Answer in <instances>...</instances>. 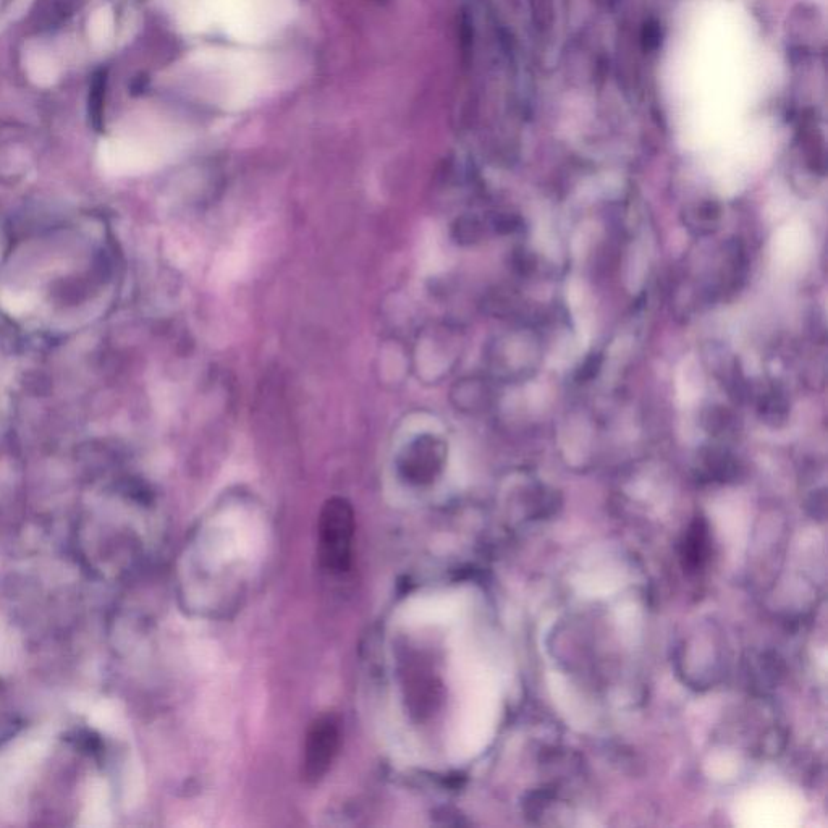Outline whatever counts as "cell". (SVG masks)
<instances>
[{
	"label": "cell",
	"mask_w": 828,
	"mask_h": 828,
	"mask_svg": "<svg viewBox=\"0 0 828 828\" xmlns=\"http://www.w3.org/2000/svg\"><path fill=\"white\" fill-rule=\"evenodd\" d=\"M355 529V512L348 500L332 497L324 503L317 524V555L329 573L338 575L351 567Z\"/></svg>",
	"instance_id": "cell-1"
},
{
	"label": "cell",
	"mask_w": 828,
	"mask_h": 828,
	"mask_svg": "<svg viewBox=\"0 0 828 828\" xmlns=\"http://www.w3.org/2000/svg\"><path fill=\"white\" fill-rule=\"evenodd\" d=\"M342 746L340 722L334 714L321 715L311 723L305 738L301 775L309 785L321 782L329 774Z\"/></svg>",
	"instance_id": "cell-2"
},
{
	"label": "cell",
	"mask_w": 828,
	"mask_h": 828,
	"mask_svg": "<svg viewBox=\"0 0 828 828\" xmlns=\"http://www.w3.org/2000/svg\"><path fill=\"white\" fill-rule=\"evenodd\" d=\"M445 458V447L434 437H419L406 450L403 458V473L411 481H431L439 469L442 468Z\"/></svg>",
	"instance_id": "cell-3"
},
{
	"label": "cell",
	"mask_w": 828,
	"mask_h": 828,
	"mask_svg": "<svg viewBox=\"0 0 828 828\" xmlns=\"http://www.w3.org/2000/svg\"><path fill=\"white\" fill-rule=\"evenodd\" d=\"M710 552L709 526L704 518H696L681 541L680 554L683 567L698 571L704 567Z\"/></svg>",
	"instance_id": "cell-4"
},
{
	"label": "cell",
	"mask_w": 828,
	"mask_h": 828,
	"mask_svg": "<svg viewBox=\"0 0 828 828\" xmlns=\"http://www.w3.org/2000/svg\"><path fill=\"white\" fill-rule=\"evenodd\" d=\"M702 465L707 478L712 481H735L740 474V465L728 450L720 447H709L702 453Z\"/></svg>",
	"instance_id": "cell-5"
},
{
	"label": "cell",
	"mask_w": 828,
	"mask_h": 828,
	"mask_svg": "<svg viewBox=\"0 0 828 828\" xmlns=\"http://www.w3.org/2000/svg\"><path fill=\"white\" fill-rule=\"evenodd\" d=\"M757 411H759L762 423L769 424L772 427H780L788 421L790 402H788V398H786L782 389L772 387V389L762 393Z\"/></svg>",
	"instance_id": "cell-6"
},
{
	"label": "cell",
	"mask_w": 828,
	"mask_h": 828,
	"mask_svg": "<svg viewBox=\"0 0 828 828\" xmlns=\"http://www.w3.org/2000/svg\"><path fill=\"white\" fill-rule=\"evenodd\" d=\"M722 207L715 201H702L685 212V224L698 235H710L719 229Z\"/></svg>",
	"instance_id": "cell-7"
},
{
	"label": "cell",
	"mask_w": 828,
	"mask_h": 828,
	"mask_svg": "<svg viewBox=\"0 0 828 828\" xmlns=\"http://www.w3.org/2000/svg\"><path fill=\"white\" fill-rule=\"evenodd\" d=\"M735 424V416L728 408L722 405H712L702 413V427L709 432L710 436H725Z\"/></svg>",
	"instance_id": "cell-8"
},
{
	"label": "cell",
	"mask_w": 828,
	"mask_h": 828,
	"mask_svg": "<svg viewBox=\"0 0 828 828\" xmlns=\"http://www.w3.org/2000/svg\"><path fill=\"white\" fill-rule=\"evenodd\" d=\"M484 233V225L481 220L474 216H463L457 220L453 227V237L460 241L461 245H473L478 243Z\"/></svg>",
	"instance_id": "cell-9"
},
{
	"label": "cell",
	"mask_w": 828,
	"mask_h": 828,
	"mask_svg": "<svg viewBox=\"0 0 828 828\" xmlns=\"http://www.w3.org/2000/svg\"><path fill=\"white\" fill-rule=\"evenodd\" d=\"M489 224L500 235H512V233L520 232L524 225L520 214L512 211L494 212Z\"/></svg>",
	"instance_id": "cell-10"
},
{
	"label": "cell",
	"mask_w": 828,
	"mask_h": 828,
	"mask_svg": "<svg viewBox=\"0 0 828 828\" xmlns=\"http://www.w3.org/2000/svg\"><path fill=\"white\" fill-rule=\"evenodd\" d=\"M602 364H604V356H602V353L594 351L579 366L578 371H576V381L579 384H588V382L594 381L599 376Z\"/></svg>",
	"instance_id": "cell-11"
},
{
	"label": "cell",
	"mask_w": 828,
	"mask_h": 828,
	"mask_svg": "<svg viewBox=\"0 0 828 828\" xmlns=\"http://www.w3.org/2000/svg\"><path fill=\"white\" fill-rule=\"evenodd\" d=\"M513 266H515L516 272H520V274H533L537 266L536 256L526 248H518L515 251V256H513Z\"/></svg>",
	"instance_id": "cell-12"
},
{
	"label": "cell",
	"mask_w": 828,
	"mask_h": 828,
	"mask_svg": "<svg viewBox=\"0 0 828 828\" xmlns=\"http://www.w3.org/2000/svg\"><path fill=\"white\" fill-rule=\"evenodd\" d=\"M379 2H382V0H379Z\"/></svg>",
	"instance_id": "cell-13"
}]
</instances>
